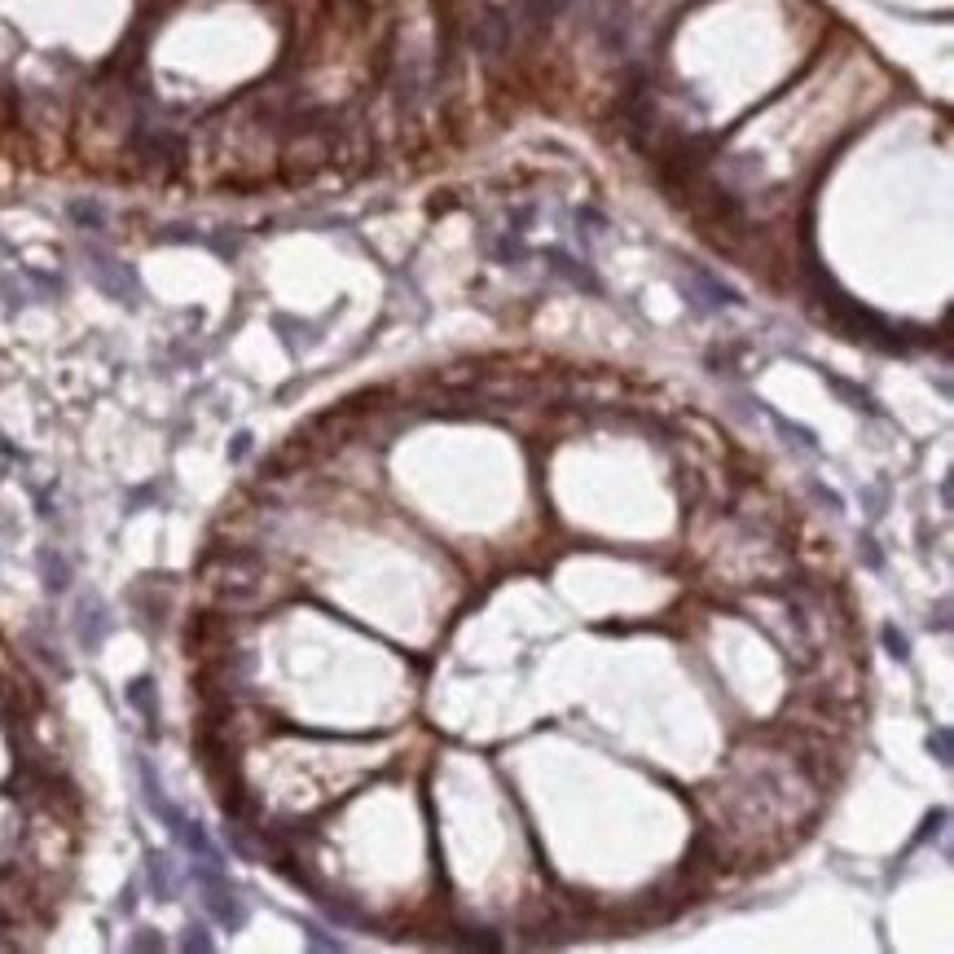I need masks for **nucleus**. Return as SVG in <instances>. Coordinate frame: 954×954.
<instances>
[]
</instances>
